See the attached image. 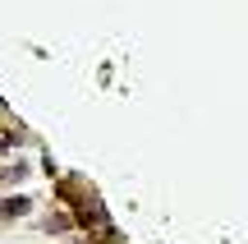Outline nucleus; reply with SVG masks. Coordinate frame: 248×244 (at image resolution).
Listing matches in <instances>:
<instances>
[{
	"label": "nucleus",
	"mask_w": 248,
	"mask_h": 244,
	"mask_svg": "<svg viewBox=\"0 0 248 244\" xmlns=\"http://www.w3.org/2000/svg\"><path fill=\"white\" fill-rule=\"evenodd\" d=\"M28 212H32V198H28V194H14V198H0V217H28Z\"/></svg>",
	"instance_id": "nucleus-1"
},
{
	"label": "nucleus",
	"mask_w": 248,
	"mask_h": 244,
	"mask_svg": "<svg viewBox=\"0 0 248 244\" xmlns=\"http://www.w3.org/2000/svg\"><path fill=\"white\" fill-rule=\"evenodd\" d=\"M42 230H46V235H64V230H74V217L51 212V217H42Z\"/></svg>",
	"instance_id": "nucleus-3"
},
{
	"label": "nucleus",
	"mask_w": 248,
	"mask_h": 244,
	"mask_svg": "<svg viewBox=\"0 0 248 244\" xmlns=\"http://www.w3.org/2000/svg\"><path fill=\"white\" fill-rule=\"evenodd\" d=\"M23 180H28V162L23 157H14V162L0 166V184H23Z\"/></svg>",
	"instance_id": "nucleus-2"
}]
</instances>
